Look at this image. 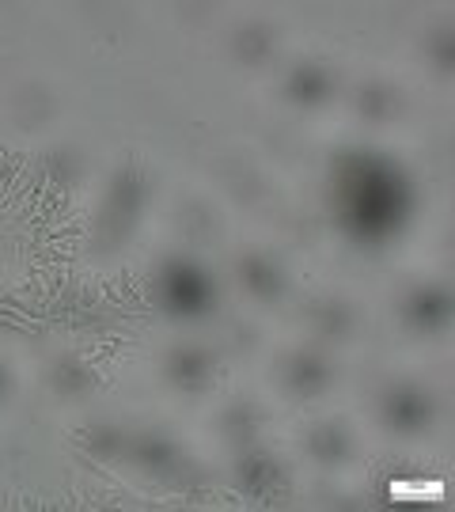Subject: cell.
Listing matches in <instances>:
<instances>
[{
	"mask_svg": "<svg viewBox=\"0 0 455 512\" xmlns=\"http://www.w3.org/2000/svg\"><path fill=\"white\" fill-rule=\"evenodd\" d=\"M414 205L410 179L399 164L383 156H346L334 175V209L338 220L353 239L361 243H387L399 236Z\"/></svg>",
	"mask_w": 455,
	"mask_h": 512,
	"instance_id": "1",
	"label": "cell"
},
{
	"mask_svg": "<svg viewBox=\"0 0 455 512\" xmlns=\"http://www.w3.org/2000/svg\"><path fill=\"white\" fill-rule=\"evenodd\" d=\"M160 300L171 315L201 319L217 308V281L186 258H171L160 274Z\"/></svg>",
	"mask_w": 455,
	"mask_h": 512,
	"instance_id": "2",
	"label": "cell"
},
{
	"mask_svg": "<svg viewBox=\"0 0 455 512\" xmlns=\"http://www.w3.org/2000/svg\"><path fill=\"white\" fill-rule=\"evenodd\" d=\"M383 421L395 429V433H421V429H429V421L437 414V403H433V395L429 391H421L414 384H395L383 391Z\"/></svg>",
	"mask_w": 455,
	"mask_h": 512,
	"instance_id": "3",
	"label": "cell"
},
{
	"mask_svg": "<svg viewBox=\"0 0 455 512\" xmlns=\"http://www.w3.org/2000/svg\"><path fill=\"white\" fill-rule=\"evenodd\" d=\"M281 478H285L281 463L273 456H266V452H247L236 463V486L247 497H255V501H266V497L277 494Z\"/></svg>",
	"mask_w": 455,
	"mask_h": 512,
	"instance_id": "4",
	"label": "cell"
},
{
	"mask_svg": "<svg viewBox=\"0 0 455 512\" xmlns=\"http://www.w3.org/2000/svg\"><path fill=\"white\" fill-rule=\"evenodd\" d=\"M406 319L418 330H440L452 319V293L444 285H421L406 296Z\"/></svg>",
	"mask_w": 455,
	"mask_h": 512,
	"instance_id": "5",
	"label": "cell"
},
{
	"mask_svg": "<svg viewBox=\"0 0 455 512\" xmlns=\"http://www.w3.org/2000/svg\"><path fill=\"white\" fill-rule=\"evenodd\" d=\"M285 95L296 107H319L334 95V73H327L323 65H296L285 80Z\"/></svg>",
	"mask_w": 455,
	"mask_h": 512,
	"instance_id": "6",
	"label": "cell"
},
{
	"mask_svg": "<svg viewBox=\"0 0 455 512\" xmlns=\"http://www.w3.org/2000/svg\"><path fill=\"white\" fill-rule=\"evenodd\" d=\"M167 376L179 387H186V391H201V387L209 384V376H213V357H209V349H201V346L175 349L171 361H167Z\"/></svg>",
	"mask_w": 455,
	"mask_h": 512,
	"instance_id": "7",
	"label": "cell"
},
{
	"mask_svg": "<svg viewBox=\"0 0 455 512\" xmlns=\"http://www.w3.org/2000/svg\"><path fill=\"white\" fill-rule=\"evenodd\" d=\"M239 281H243V289H251L258 300H277V296L285 293V274H281L277 262L266 255L239 258Z\"/></svg>",
	"mask_w": 455,
	"mask_h": 512,
	"instance_id": "8",
	"label": "cell"
},
{
	"mask_svg": "<svg viewBox=\"0 0 455 512\" xmlns=\"http://www.w3.org/2000/svg\"><path fill=\"white\" fill-rule=\"evenodd\" d=\"M145 175L141 171H122L118 175V183H114V190H110V220H114V228L118 232H126V224L133 217H137V209L145 205Z\"/></svg>",
	"mask_w": 455,
	"mask_h": 512,
	"instance_id": "9",
	"label": "cell"
},
{
	"mask_svg": "<svg viewBox=\"0 0 455 512\" xmlns=\"http://www.w3.org/2000/svg\"><path fill=\"white\" fill-rule=\"evenodd\" d=\"M285 384H289L296 395H319V391L330 384L327 357H319V353H296V357H289V365H285Z\"/></svg>",
	"mask_w": 455,
	"mask_h": 512,
	"instance_id": "10",
	"label": "cell"
},
{
	"mask_svg": "<svg viewBox=\"0 0 455 512\" xmlns=\"http://www.w3.org/2000/svg\"><path fill=\"white\" fill-rule=\"evenodd\" d=\"M137 467H145V471H171L175 463H179V452H175V444L160 433H141V437H129V452H126Z\"/></svg>",
	"mask_w": 455,
	"mask_h": 512,
	"instance_id": "11",
	"label": "cell"
},
{
	"mask_svg": "<svg viewBox=\"0 0 455 512\" xmlns=\"http://www.w3.org/2000/svg\"><path fill=\"white\" fill-rule=\"evenodd\" d=\"M308 452L319 459L323 467H338V463L349 456V433L342 429V425H334V421L315 425L308 437Z\"/></svg>",
	"mask_w": 455,
	"mask_h": 512,
	"instance_id": "12",
	"label": "cell"
},
{
	"mask_svg": "<svg viewBox=\"0 0 455 512\" xmlns=\"http://www.w3.org/2000/svg\"><path fill=\"white\" fill-rule=\"evenodd\" d=\"M273 42H277V35H273L266 23H251V27L236 31L232 50H236V57L243 61V65H262V61H270Z\"/></svg>",
	"mask_w": 455,
	"mask_h": 512,
	"instance_id": "13",
	"label": "cell"
},
{
	"mask_svg": "<svg viewBox=\"0 0 455 512\" xmlns=\"http://www.w3.org/2000/svg\"><path fill=\"white\" fill-rule=\"evenodd\" d=\"M84 448H91L95 456L118 459L129 452V433H122L118 425H91L84 433Z\"/></svg>",
	"mask_w": 455,
	"mask_h": 512,
	"instance_id": "14",
	"label": "cell"
},
{
	"mask_svg": "<svg viewBox=\"0 0 455 512\" xmlns=\"http://www.w3.org/2000/svg\"><path fill=\"white\" fill-rule=\"evenodd\" d=\"M357 107H361L364 118L383 122V118H391V114L399 110V95L391 92L387 84H368V88H361V95H357Z\"/></svg>",
	"mask_w": 455,
	"mask_h": 512,
	"instance_id": "15",
	"label": "cell"
},
{
	"mask_svg": "<svg viewBox=\"0 0 455 512\" xmlns=\"http://www.w3.org/2000/svg\"><path fill=\"white\" fill-rule=\"evenodd\" d=\"M311 319H315V327L323 330V334H346L349 323H353V315H349L346 304H338V300H319L315 308H311Z\"/></svg>",
	"mask_w": 455,
	"mask_h": 512,
	"instance_id": "16",
	"label": "cell"
},
{
	"mask_svg": "<svg viewBox=\"0 0 455 512\" xmlns=\"http://www.w3.org/2000/svg\"><path fill=\"white\" fill-rule=\"evenodd\" d=\"M54 384L57 391H65V395H84L91 387V372L80 361H61L54 368Z\"/></svg>",
	"mask_w": 455,
	"mask_h": 512,
	"instance_id": "17",
	"label": "cell"
},
{
	"mask_svg": "<svg viewBox=\"0 0 455 512\" xmlns=\"http://www.w3.org/2000/svg\"><path fill=\"white\" fill-rule=\"evenodd\" d=\"M224 429L232 433L236 440H255V433H258V421H255V410L251 406H232L228 410V418H224Z\"/></svg>",
	"mask_w": 455,
	"mask_h": 512,
	"instance_id": "18",
	"label": "cell"
},
{
	"mask_svg": "<svg viewBox=\"0 0 455 512\" xmlns=\"http://www.w3.org/2000/svg\"><path fill=\"white\" fill-rule=\"evenodd\" d=\"M429 54H433L440 73H452L455 69V35L452 31H437L433 42H429Z\"/></svg>",
	"mask_w": 455,
	"mask_h": 512,
	"instance_id": "19",
	"label": "cell"
},
{
	"mask_svg": "<svg viewBox=\"0 0 455 512\" xmlns=\"http://www.w3.org/2000/svg\"><path fill=\"white\" fill-rule=\"evenodd\" d=\"M4 395H8V372L0 368V399H4Z\"/></svg>",
	"mask_w": 455,
	"mask_h": 512,
	"instance_id": "20",
	"label": "cell"
}]
</instances>
